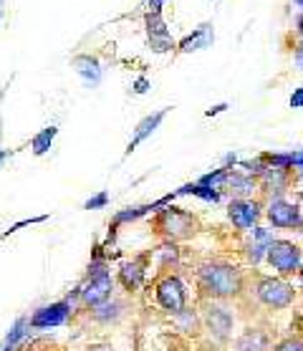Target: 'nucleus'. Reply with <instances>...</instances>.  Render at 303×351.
<instances>
[{"label":"nucleus","instance_id":"obj_21","mask_svg":"<svg viewBox=\"0 0 303 351\" xmlns=\"http://www.w3.org/2000/svg\"><path fill=\"white\" fill-rule=\"evenodd\" d=\"M58 134V129L56 127H46V129H40L38 134L31 139V149L36 157H43V154L51 149V144H53V139H56Z\"/></svg>","mask_w":303,"mask_h":351},{"label":"nucleus","instance_id":"obj_9","mask_svg":"<svg viewBox=\"0 0 303 351\" xmlns=\"http://www.w3.org/2000/svg\"><path fill=\"white\" fill-rule=\"evenodd\" d=\"M112 291H114L112 273L96 276V278H86V283L79 288L81 306H86V308H94V306L104 304V301H109V298H112Z\"/></svg>","mask_w":303,"mask_h":351},{"label":"nucleus","instance_id":"obj_4","mask_svg":"<svg viewBox=\"0 0 303 351\" xmlns=\"http://www.w3.org/2000/svg\"><path fill=\"white\" fill-rule=\"evenodd\" d=\"M154 298H157L160 308L175 316L182 308H187V286L177 273H165L154 280Z\"/></svg>","mask_w":303,"mask_h":351},{"label":"nucleus","instance_id":"obj_13","mask_svg":"<svg viewBox=\"0 0 303 351\" xmlns=\"http://www.w3.org/2000/svg\"><path fill=\"white\" fill-rule=\"evenodd\" d=\"M213 40H215V36H213V25L202 23V25H197L190 36H184V38L177 43V51H180V53H192V51H199V48H210L213 46Z\"/></svg>","mask_w":303,"mask_h":351},{"label":"nucleus","instance_id":"obj_11","mask_svg":"<svg viewBox=\"0 0 303 351\" xmlns=\"http://www.w3.org/2000/svg\"><path fill=\"white\" fill-rule=\"evenodd\" d=\"M71 316V304L69 301H56L51 306H43L28 319V326L31 328H53V326H64Z\"/></svg>","mask_w":303,"mask_h":351},{"label":"nucleus","instance_id":"obj_24","mask_svg":"<svg viewBox=\"0 0 303 351\" xmlns=\"http://www.w3.org/2000/svg\"><path fill=\"white\" fill-rule=\"evenodd\" d=\"M25 326H28V319H21V321H18L16 326H13V331L8 334V339H5V346H10V349H13V346H16V343L21 341V339H23V334H25L23 328Z\"/></svg>","mask_w":303,"mask_h":351},{"label":"nucleus","instance_id":"obj_22","mask_svg":"<svg viewBox=\"0 0 303 351\" xmlns=\"http://www.w3.org/2000/svg\"><path fill=\"white\" fill-rule=\"evenodd\" d=\"M228 175H230V169L228 167H220L215 169V172H210V175H202L199 177V182L197 184H205V187H213V190H223L225 182H228Z\"/></svg>","mask_w":303,"mask_h":351},{"label":"nucleus","instance_id":"obj_18","mask_svg":"<svg viewBox=\"0 0 303 351\" xmlns=\"http://www.w3.org/2000/svg\"><path fill=\"white\" fill-rule=\"evenodd\" d=\"M73 69H76V73L79 76H84V81L86 84H99L101 81V66H99V61H96L94 56H86V53H81V56H73Z\"/></svg>","mask_w":303,"mask_h":351},{"label":"nucleus","instance_id":"obj_14","mask_svg":"<svg viewBox=\"0 0 303 351\" xmlns=\"http://www.w3.org/2000/svg\"><path fill=\"white\" fill-rule=\"evenodd\" d=\"M165 117H167V109H160V112H154V114H149V117H144V119L139 121V124H136L134 136L129 139V144H127V154L134 152L136 147H139V144H142L144 139H147V136H149L152 132H154V129L160 127Z\"/></svg>","mask_w":303,"mask_h":351},{"label":"nucleus","instance_id":"obj_15","mask_svg":"<svg viewBox=\"0 0 303 351\" xmlns=\"http://www.w3.org/2000/svg\"><path fill=\"white\" fill-rule=\"evenodd\" d=\"M225 187L230 190V195H235V199H250L258 192V180L243 172H230Z\"/></svg>","mask_w":303,"mask_h":351},{"label":"nucleus","instance_id":"obj_8","mask_svg":"<svg viewBox=\"0 0 303 351\" xmlns=\"http://www.w3.org/2000/svg\"><path fill=\"white\" fill-rule=\"evenodd\" d=\"M152 256H154V250H144V253H139V256H134L132 261H127V263L119 268V286L127 291V293H134V291H139V286L144 283V278H147V271H149V263H152Z\"/></svg>","mask_w":303,"mask_h":351},{"label":"nucleus","instance_id":"obj_37","mask_svg":"<svg viewBox=\"0 0 303 351\" xmlns=\"http://www.w3.org/2000/svg\"><path fill=\"white\" fill-rule=\"evenodd\" d=\"M0 18H3V10H0Z\"/></svg>","mask_w":303,"mask_h":351},{"label":"nucleus","instance_id":"obj_1","mask_svg":"<svg viewBox=\"0 0 303 351\" xmlns=\"http://www.w3.org/2000/svg\"><path fill=\"white\" fill-rule=\"evenodd\" d=\"M195 283L202 301H235L243 298L245 291V273L238 265L228 261H208L197 265L195 271Z\"/></svg>","mask_w":303,"mask_h":351},{"label":"nucleus","instance_id":"obj_12","mask_svg":"<svg viewBox=\"0 0 303 351\" xmlns=\"http://www.w3.org/2000/svg\"><path fill=\"white\" fill-rule=\"evenodd\" d=\"M228 217L238 230H250L256 228L260 217V202L258 199H232L228 205Z\"/></svg>","mask_w":303,"mask_h":351},{"label":"nucleus","instance_id":"obj_17","mask_svg":"<svg viewBox=\"0 0 303 351\" xmlns=\"http://www.w3.org/2000/svg\"><path fill=\"white\" fill-rule=\"evenodd\" d=\"M124 311H127V306L121 304V301H117V298H109V301H104V304H99L91 308V316H94V321H99V324H117V321L124 316Z\"/></svg>","mask_w":303,"mask_h":351},{"label":"nucleus","instance_id":"obj_25","mask_svg":"<svg viewBox=\"0 0 303 351\" xmlns=\"http://www.w3.org/2000/svg\"><path fill=\"white\" fill-rule=\"evenodd\" d=\"M106 205H109V192H99V195H94L91 199L84 202V210H101Z\"/></svg>","mask_w":303,"mask_h":351},{"label":"nucleus","instance_id":"obj_7","mask_svg":"<svg viewBox=\"0 0 303 351\" xmlns=\"http://www.w3.org/2000/svg\"><path fill=\"white\" fill-rule=\"evenodd\" d=\"M265 215L271 220L273 228H283V230H301L303 228V213L298 205L288 202L286 197L268 199V210Z\"/></svg>","mask_w":303,"mask_h":351},{"label":"nucleus","instance_id":"obj_27","mask_svg":"<svg viewBox=\"0 0 303 351\" xmlns=\"http://www.w3.org/2000/svg\"><path fill=\"white\" fill-rule=\"evenodd\" d=\"M288 104H291V109H301L303 106V86L295 88L293 94H291V101H288Z\"/></svg>","mask_w":303,"mask_h":351},{"label":"nucleus","instance_id":"obj_28","mask_svg":"<svg viewBox=\"0 0 303 351\" xmlns=\"http://www.w3.org/2000/svg\"><path fill=\"white\" fill-rule=\"evenodd\" d=\"M147 88H149V81L144 79V76H142V79H136V81H134V94H144Z\"/></svg>","mask_w":303,"mask_h":351},{"label":"nucleus","instance_id":"obj_19","mask_svg":"<svg viewBox=\"0 0 303 351\" xmlns=\"http://www.w3.org/2000/svg\"><path fill=\"white\" fill-rule=\"evenodd\" d=\"M154 256L160 258V276H165V273H172L169 268H175L177 261H180V247H177V243H162L157 250H154Z\"/></svg>","mask_w":303,"mask_h":351},{"label":"nucleus","instance_id":"obj_32","mask_svg":"<svg viewBox=\"0 0 303 351\" xmlns=\"http://www.w3.org/2000/svg\"><path fill=\"white\" fill-rule=\"evenodd\" d=\"M295 23H298V33H301V38H303V13L295 18Z\"/></svg>","mask_w":303,"mask_h":351},{"label":"nucleus","instance_id":"obj_23","mask_svg":"<svg viewBox=\"0 0 303 351\" xmlns=\"http://www.w3.org/2000/svg\"><path fill=\"white\" fill-rule=\"evenodd\" d=\"M271 351H303V334H291L271 346Z\"/></svg>","mask_w":303,"mask_h":351},{"label":"nucleus","instance_id":"obj_36","mask_svg":"<svg viewBox=\"0 0 303 351\" xmlns=\"http://www.w3.org/2000/svg\"><path fill=\"white\" fill-rule=\"evenodd\" d=\"M3 351H13V349H10V346H3Z\"/></svg>","mask_w":303,"mask_h":351},{"label":"nucleus","instance_id":"obj_2","mask_svg":"<svg viewBox=\"0 0 303 351\" xmlns=\"http://www.w3.org/2000/svg\"><path fill=\"white\" fill-rule=\"evenodd\" d=\"M250 295L256 304H260L268 311H283L295 301V288L280 276H263V273H253L245 278V291L243 295Z\"/></svg>","mask_w":303,"mask_h":351},{"label":"nucleus","instance_id":"obj_26","mask_svg":"<svg viewBox=\"0 0 303 351\" xmlns=\"http://www.w3.org/2000/svg\"><path fill=\"white\" fill-rule=\"evenodd\" d=\"M260 258H265V245L263 243H253V245L247 247V261L256 265Z\"/></svg>","mask_w":303,"mask_h":351},{"label":"nucleus","instance_id":"obj_29","mask_svg":"<svg viewBox=\"0 0 303 351\" xmlns=\"http://www.w3.org/2000/svg\"><path fill=\"white\" fill-rule=\"evenodd\" d=\"M167 0H149L147 5H149V13H162V5H165Z\"/></svg>","mask_w":303,"mask_h":351},{"label":"nucleus","instance_id":"obj_5","mask_svg":"<svg viewBox=\"0 0 303 351\" xmlns=\"http://www.w3.org/2000/svg\"><path fill=\"white\" fill-rule=\"evenodd\" d=\"M265 261L280 276H293V273L301 271L303 250L291 240H271L265 245Z\"/></svg>","mask_w":303,"mask_h":351},{"label":"nucleus","instance_id":"obj_3","mask_svg":"<svg viewBox=\"0 0 303 351\" xmlns=\"http://www.w3.org/2000/svg\"><path fill=\"white\" fill-rule=\"evenodd\" d=\"M152 230L162 235L167 243H182V240H190L197 235L199 220L187 210L169 205L165 210H157V215L152 220Z\"/></svg>","mask_w":303,"mask_h":351},{"label":"nucleus","instance_id":"obj_34","mask_svg":"<svg viewBox=\"0 0 303 351\" xmlns=\"http://www.w3.org/2000/svg\"><path fill=\"white\" fill-rule=\"evenodd\" d=\"M86 351H114V349H109V346H88Z\"/></svg>","mask_w":303,"mask_h":351},{"label":"nucleus","instance_id":"obj_30","mask_svg":"<svg viewBox=\"0 0 303 351\" xmlns=\"http://www.w3.org/2000/svg\"><path fill=\"white\" fill-rule=\"evenodd\" d=\"M295 61H298V66L303 69V43L298 48H295Z\"/></svg>","mask_w":303,"mask_h":351},{"label":"nucleus","instance_id":"obj_39","mask_svg":"<svg viewBox=\"0 0 303 351\" xmlns=\"http://www.w3.org/2000/svg\"><path fill=\"white\" fill-rule=\"evenodd\" d=\"M0 3H3V0H0Z\"/></svg>","mask_w":303,"mask_h":351},{"label":"nucleus","instance_id":"obj_38","mask_svg":"<svg viewBox=\"0 0 303 351\" xmlns=\"http://www.w3.org/2000/svg\"><path fill=\"white\" fill-rule=\"evenodd\" d=\"M301 235H303V228H301Z\"/></svg>","mask_w":303,"mask_h":351},{"label":"nucleus","instance_id":"obj_6","mask_svg":"<svg viewBox=\"0 0 303 351\" xmlns=\"http://www.w3.org/2000/svg\"><path fill=\"white\" fill-rule=\"evenodd\" d=\"M202 328H208L217 341H228L232 331V313L220 306V301H202Z\"/></svg>","mask_w":303,"mask_h":351},{"label":"nucleus","instance_id":"obj_33","mask_svg":"<svg viewBox=\"0 0 303 351\" xmlns=\"http://www.w3.org/2000/svg\"><path fill=\"white\" fill-rule=\"evenodd\" d=\"M8 157H10V152H8V149H0V165H3V162L8 160Z\"/></svg>","mask_w":303,"mask_h":351},{"label":"nucleus","instance_id":"obj_16","mask_svg":"<svg viewBox=\"0 0 303 351\" xmlns=\"http://www.w3.org/2000/svg\"><path fill=\"white\" fill-rule=\"evenodd\" d=\"M238 351H271V336L265 334L263 328H245L243 334L238 336Z\"/></svg>","mask_w":303,"mask_h":351},{"label":"nucleus","instance_id":"obj_35","mask_svg":"<svg viewBox=\"0 0 303 351\" xmlns=\"http://www.w3.org/2000/svg\"><path fill=\"white\" fill-rule=\"evenodd\" d=\"M293 3H295V5H298V8L303 10V0H293Z\"/></svg>","mask_w":303,"mask_h":351},{"label":"nucleus","instance_id":"obj_31","mask_svg":"<svg viewBox=\"0 0 303 351\" xmlns=\"http://www.w3.org/2000/svg\"><path fill=\"white\" fill-rule=\"evenodd\" d=\"M225 109V104H220V106H213V109H208V117H213V114H220Z\"/></svg>","mask_w":303,"mask_h":351},{"label":"nucleus","instance_id":"obj_10","mask_svg":"<svg viewBox=\"0 0 303 351\" xmlns=\"http://www.w3.org/2000/svg\"><path fill=\"white\" fill-rule=\"evenodd\" d=\"M144 25H147V38H149V46L154 53H167V51L175 48L172 33H169L162 13H147L144 16Z\"/></svg>","mask_w":303,"mask_h":351},{"label":"nucleus","instance_id":"obj_20","mask_svg":"<svg viewBox=\"0 0 303 351\" xmlns=\"http://www.w3.org/2000/svg\"><path fill=\"white\" fill-rule=\"evenodd\" d=\"M172 319H175L177 326L182 328V331H187V334H199V331H202V319H199V313L192 311V308H182V311L175 313Z\"/></svg>","mask_w":303,"mask_h":351}]
</instances>
